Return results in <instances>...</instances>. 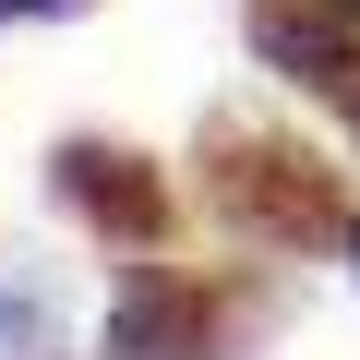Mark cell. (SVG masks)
Returning a JSON list of instances; mask_svg holds the SVG:
<instances>
[{
    "label": "cell",
    "instance_id": "6da1fadb",
    "mask_svg": "<svg viewBox=\"0 0 360 360\" xmlns=\"http://www.w3.org/2000/svg\"><path fill=\"white\" fill-rule=\"evenodd\" d=\"M217 205H229L240 229L288 240V252H324V240L348 229V193H336L300 144H276V132H217Z\"/></svg>",
    "mask_w": 360,
    "mask_h": 360
},
{
    "label": "cell",
    "instance_id": "7a4b0ae2",
    "mask_svg": "<svg viewBox=\"0 0 360 360\" xmlns=\"http://www.w3.org/2000/svg\"><path fill=\"white\" fill-rule=\"evenodd\" d=\"M49 180H60V205H72L96 240H120V252H156V240H168V180H156L132 144H60Z\"/></svg>",
    "mask_w": 360,
    "mask_h": 360
},
{
    "label": "cell",
    "instance_id": "3957f363",
    "mask_svg": "<svg viewBox=\"0 0 360 360\" xmlns=\"http://www.w3.org/2000/svg\"><path fill=\"white\" fill-rule=\"evenodd\" d=\"M252 49L300 84V96H324L348 132H360V37H348V13H312V0H264L252 13Z\"/></svg>",
    "mask_w": 360,
    "mask_h": 360
},
{
    "label": "cell",
    "instance_id": "277c9868",
    "mask_svg": "<svg viewBox=\"0 0 360 360\" xmlns=\"http://www.w3.org/2000/svg\"><path fill=\"white\" fill-rule=\"evenodd\" d=\"M108 348H120V360H217V300H205L193 276L144 264V276L120 288V312H108Z\"/></svg>",
    "mask_w": 360,
    "mask_h": 360
},
{
    "label": "cell",
    "instance_id": "5b68a950",
    "mask_svg": "<svg viewBox=\"0 0 360 360\" xmlns=\"http://www.w3.org/2000/svg\"><path fill=\"white\" fill-rule=\"evenodd\" d=\"M25 13H84V0H0V25H25Z\"/></svg>",
    "mask_w": 360,
    "mask_h": 360
},
{
    "label": "cell",
    "instance_id": "8992f818",
    "mask_svg": "<svg viewBox=\"0 0 360 360\" xmlns=\"http://www.w3.org/2000/svg\"><path fill=\"white\" fill-rule=\"evenodd\" d=\"M336 13H360V0H336Z\"/></svg>",
    "mask_w": 360,
    "mask_h": 360
},
{
    "label": "cell",
    "instance_id": "52a82bcc",
    "mask_svg": "<svg viewBox=\"0 0 360 360\" xmlns=\"http://www.w3.org/2000/svg\"><path fill=\"white\" fill-rule=\"evenodd\" d=\"M348 240H360V229H348Z\"/></svg>",
    "mask_w": 360,
    "mask_h": 360
}]
</instances>
